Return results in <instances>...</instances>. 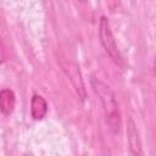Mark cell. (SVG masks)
<instances>
[{
	"label": "cell",
	"instance_id": "6da1fadb",
	"mask_svg": "<svg viewBox=\"0 0 156 156\" xmlns=\"http://www.w3.org/2000/svg\"><path fill=\"white\" fill-rule=\"evenodd\" d=\"M90 84L102 105V111H104L107 128L112 134H118L122 127V118H121V110H119V105L117 102L115 91L106 83H104L102 80L95 77H91Z\"/></svg>",
	"mask_w": 156,
	"mask_h": 156
},
{
	"label": "cell",
	"instance_id": "7a4b0ae2",
	"mask_svg": "<svg viewBox=\"0 0 156 156\" xmlns=\"http://www.w3.org/2000/svg\"><path fill=\"white\" fill-rule=\"evenodd\" d=\"M99 37H100V41H101V45L104 46L105 51L107 52V55L112 58V61L119 66L121 68H126V62L117 48V44H116V40H115V37L112 34V30H111V27H110V22L108 20L102 16L100 18V23H99Z\"/></svg>",
	"mask_w": 156,
	"mask_h": 156
},
{
	"label": "cell",
	"instance_id": "3957f363",
	"mask_svg": "<svg viewBox=\"0 0 156 156\" xmlns=\"http://www.w3.org/2000/svg\"><path fill=\"white\" fill-rule=\"evenodd\" d=\"M58 63L62 68V71L65 72V74L68 77V79L71 80L78 98L84 101L87 98L85 94V87H84V82L82 78V73L79 69L78 63L76 62L74 58H69V57H61L58 60Z\"/></svg>",
	"mask_w": 156,
	"mask_h": 156
},
{
	"label": "cell",
	"instance_id": "277c9868",
	"mask_svg": "<svg viewBox=\"0 0 156 156\" xmlns=\"http://www.w3.org/2000/svg\"><path fill=\"white\" fill-rule=\"evenodd\" d=\"M127 143L130 156H144L139 130L136 128V124L130 117L127 119Z\"/></svg>",
	"mask_w": 156,
	"mask_h": 156
},
{
	"label": "cell",
	"instance_id": "5b68a950",
	"mask_svg": "<svg viewBox=\"0 0 156 156\" xmlns=\"http://www.w3.org/2000/svg\"><path fill=\"white\" fill-rule=\"evenodd\" d=\"M16 98L12 90L2 89L0 90V112L5 116H10L15 110Z\"/></svg>",
	"mask_w": 156,
	"mask_h": 156
},
{
	"label": "cell",
	"instance_id": "8992f818",
	"mask_svg": "<svg viewBox=\"0 0 156 156\" xmlns=\"http://www.w3.org/2000/svg\"><path fill=\"white\" fill-rule=\"evenodd\" d=\"M48 113V104L40 95H33L30 101V115L34 119H41Z\"/></svg>",
	"mask_w": 156,
	"mask_h": 156
},
{
	"label": "cell",
	"instance_id": "52a82bcc",
	"mask_svg": "<svg viewBox=\"0 0 156 156\" xmlns=\"http://www.w3.org/2000/svg\"><path fill=\"white\" fill-rule=\"evenodd\" d=\"M6 60V52H5V45L1 40V37H0V63H2L4 61Z\"/></svg>",
	"mask_w": 156,
	"mask_h": 156
}]
</instances>
